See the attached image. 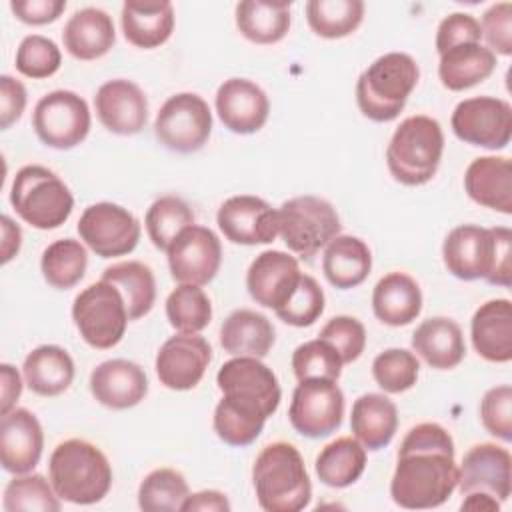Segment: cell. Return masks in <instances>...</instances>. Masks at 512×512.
Returning <instances> with one entry per match:
<instances>
[{
    "label": "cell",
    "mask_w": 512,
    "mask_h": 512,
    "mask_svg": "<svg viewBox=\"0 0 512 512\" xmlns=\"http://www.w3.org/2000/svg\"><path fill=\"white\" fill-rule=\"evenodd\" d=\"M464 190L480 206L512 214V162L506 156L474 158L464 172Z\"/></svg>",
    "instance_id": "24"
},
{
    "label": "cell",
    "mask_w": 512,
    "mask_h": 512,
    "mask_svg": "<svg viewBox=\"0 0 512 512\" xmlns=\"http://www.w3.org/2000/svg\"><path fill=\"white\" fill-rule=\"evenodd\" d=\"M76 228L82 242L100 258L130 254L142 234L138 218L114 202H96L84 208Z\"/></svg>",
    "instance_id": "12"
},
{
    "label": "cell",
    "mask_w": 512,
    "mask_h": 512,
    "mask_svg": "<svg viewBox=\"0 0 512 512\" xmlns=\"http://www.w3.org/2000/svg\"><path fill=\"white\" fill-rule=\"evenodd\" d=\"M90 392L106 408L128 410L146 398L148 376L136 362L112 358L92 370Z\"/></svg>",
    "instance_id": "23"
},
{
    "label": "cell",
    "mask_w": 512,
    "mask_h": 512,
    "mask_svg": "<svg viewBox=\"0 0 512 512\" xmlns=\"http://www.w3.org/2000/svg\"><path fill=\"white\" fill-rule=\"evenodd\" d=\"M216 384L222 394H234L258 402L268 416L278 410L282 400L276 374L260 358L234 356L220 366Z\"/></svg>",
    "instance_id": "21"
},
{
    "label": "cell",
    "mask_w": 512,
    "mask_h": 512,
    "mask_svg": "<svg viewBox=\"0 0 512 512\" xmlns=\"http://www.w3.org/2000/svg\"><path fill=\"white\" fill-rule=\"evenodd\" d=\"M316 476L330 488L354 484L366 468V448L354 436H340L316 456Z\"/></svg>",
    "instance_id": "38"
},
{
    "label": "cell",
    "mask_w": 512,
    "mask_h": 512,
    "mask_svg": "<svg viewBox=\"0 0 512 512\" xmlns=\"http://www.w3.org/2000/svg\"><path fill=\"white\" fill-rule=\"evenodd\" d=\"M10 204L32 228L54 230L70 218L74 196L56 172L40 164H28L12 180Z\"/></svg>",
    "instance_id": "6"
},
{
    "label": "cell",
    "mask_w": 512,
    "mask_h": 512,
    "mask_svg": "<svg viewBox=\"0 0 512 512\" xmlns=\"http://www.w3.org/2000/svg\"><path fill=\"white\" fill-rule=\"evenodd\" d=\"M324 304H326V298L320 284L312 276L302 272L292 294L274 312L282 322L296 328H306V326H312L322 316Z\"/></svg>",
    "instance_id": "47"
},
{
    "label": "cell",
    "mask_w": 512,
    "mask_h": 512,
    "mask_svg": "<svg viewBox=\"0 0 512 512\" xmlns=\"http://www.w3.org/2000/svg\"><path fill=\"white\" fill-rule=\"evenodd\" d=\"M300 276L302 272L294 256L282 250H264L246 272V288L256 304L278 310L296 288Z\"/></svg>",
    "instance_id": "20"
},
{
    "label": "cell",
    "mask_w": 512,
    "mask_h": 512,
    "mask_svg": "<svg viewBox=\"0 0 512 512\" xmlns=\"http://www.w3.org/2000/svg\"><path fill=\"white\" fill-rule=\"evenodd\" d=\"M232 506L226 498V494L218 490H200L194 494H188L182 502L180 512H228Z\"/></svg>",
    "instance_id": "57"
},
{
    "label": "cell",
    "mask_w": 512,
    "mask_h": 512,
    "mask_svg": "<svg viewBox=\"0 0 512 512\" xmlns=\"http://www.w3.org/2000/svg\"><path fill=\"white\" fill-rule=\"evenodd\" d=\"M318 338L330 342L336 352L340 354L342 362L344 364H350L354 360H358L366 348V328L364 324L354 318V316H346V314H340V316H334L330 318Z\"/></svg>",
    "instance_id": "50"
},
{
    "label": "cell",
    "mask_w": 512,
    "mask_h": 512,
    "mask_svg": "<svg viewBox=\"0 0 512 512\" xmlns=\"http://www.w3.org/2000/svg\"><path fill=\"white\" fill-rule=\"evenodd\" d=\"M374 316L388 326H406L422 312L418 282L406 272L382 276L372 290Z\"/></svg>",
    "instance_id": "29"
},
{
    "label": "cell",
    "mask_w": 512,
    "mask_h": 512,
    "mask_svg": "<svg viewBox=\"0 0 512 512\" xmlns=\"http://www.w3.org/2000/svg\"><path fill=\"white\" fill-rule=\"evenodd\" d=\"M62 40L66 52L76 60H98L106 56L116 42L112 16L94 6L80 8L64 24Z\"/></svg>",
    "instance_id": "27"
},
{
    "label": "cell",
    "mask_w": 512,
    "mask_h": 512,
    "mask_svg": "<svg viewBox=\"0 0 512 512\" xmlns=\"http://www.w3.org/2000/svg\"><path fill=\"white\" fill-rule=\"evenodd\" d=\"M412 348L428 366L436 370L456 368L466 354L462 328L458 322L446 316L422 320L412 334Z\"/></svg>",
    "instance_id": "28"
},
{
    "label": "cell",
    "mask_w": 512,
    "mask_h": 512,
    "mask_svg": "<svg viewBox=\"0 0 512 512\" xmlns=\"http://www.w3.org/2000/svg\"><path fill=\"white\" fill-rule=\"evenodd\" d=\"M496 68V54L480 44H458L440 54L438 76L444 88L452 92L468 90L484 82Z\"/></svg>",
    "instance_id": "34"
},
{
    "label": "cell",
    "mask_w": 512,
    "mask_h": 512,
    "mask_svg": "<svg viewBox=\"0 0 512 512\" xmlns=\"http://www.w3.org/2000/svg\"><path fill=\"white\" fill-rule=\"evenodd\" d=\"M458 486L454 440L436 422L412 426L400 448L390 482L394 504L406 510L442 506Z\"/></svg>",
    "instance_id": "1"
},
{
    "label": "cell",
    "mask_w": 512,
    "mask_h": 512,
    "mask_svg": "<svg viewBox=\"0 0 512 512\" xmlns=\"http://www.w3.org/2000/svg\"><path fill=\"white\" fill-rule=\"evenodd\" d=\"M210 360L212 348L206 338L180 332L160 346L154 366L162 386L182 392L200 384Z\"/></svg>",
    "instance_id": "16"
},
{
    "label": "cell",
    "mask_w": 512,
    "mask_h": 512,
    "mask_svg": "<svg viewBox=\"0 0 512 512\" xmlns=\"http://www.w3.org/2000/svg\"><path fill=\"white\" fill-rule=\"evenodd\" d=\"M340 230L342 224L336 208L320 196H296L278 208V234L288 250L302 260H312Z\"/></svg>",
    "instance_id": "7"
},
{
    "label": "cell",
    "mask_w": 512,
    "mask_h": 512,
    "mask_svg": "<svg viewBox=\"0 0 512 512\" xmlns=\"http://www.w3.org/2000/svg\"><path fill=\"white\" fill-rule=\"evenodd\" d=\"M0 226H2V264H8L18 252H20V244H22V230L20 226L10 218V216H2L0 218Z\"/></svg>",
    "instance_id": "59"
},
{
    "label": "cell",
    "mask_w": 512,
    "mask_h": 512,
    "mask_svg": "<svg viewBox=\"0 0 512 512\" xmlns=\"http://www.w3.org/2000/svg\"><path fill=\"white\" fill-rule=\"evenodd\" d=\"M28 102L26 88L20 80L10 74L0 76V128L8 130L14 122L20 120Z\"/></svg>",
    "instance_id": "55"
},
{
    "label": "cell",
    "mask_w": 512,
    "mask_h": 512,
    "mask_svg": "<svg viewBox=\"0 0 512 512\" xmlns=\"http://www.w3.org/2000/svg\"><path fill=\"white\" fill-rule=\"evenodd\" d=\"M188 494L190 488L182 472L156 468L138 486V506L144 512H176Z\"/></svg>",
    "instance_id": "43"
},
{
    "label": "cell",
    "mask_w": 512,
    "mask_h": 512,
    "mask_svg": "<svg viewBox=\"0 0 512 512\" xmlns=\"http://www.w3.org/2000/svg\"><path fill=\"white\" fill-rule=\"evenodd\" d=\"M216 222L224 238L232 244H270L278 236V210L252 194L224 200L218 208Z\"/></svg>",
    "instance_id": "15"
},
{
    "label": "cell",
    "mask_w": 512,
    "mask_h": 512,
    "mask_svg": "<svg viewBox=\"0 0 512 512\" xmlns=\"http://www.w3.org/2000/svg\"><path fill=\"white\" fill-rule=\"evenodd\" d=\"M144 224L152 244L166 252L174 238L194 224V212L178 196H160L150 204Z\"/></svg>",
    "instance_id": "45"
},
{
    "label": "cell",
    "mask_w": 512,
    "mask_h": 512,
    "mask_svg": "<svg viewBox=\"0 0 512 512\" xmlns=\"http://www.w3.org/2000/svg\"><path fill=\"white\" fill-rule=\"evenodd\" d=\"M344 418V394L336 380H298L292 392L288 420L306 438H324L336 432Z\"/></svg>",
    "instance_id": "11"
},
{
    "label": "cell",
    "mask_w": 512,
    "mask_h": 512,
    "mask_svg": "<svg viewBox=\"0 0 512 512\" xmlns=\"http://www.w3.org/2000/svg\"><path fill=\"white\" fill-rule=\"evenodd\" d=\"M212 132V112L208 102L194 92L170 96L158 110L154 134L168 150L190 154L200 150Z\"/></svg>",
    "instance_id": "10"
},
{
    "label": "cell",
    "mask_w": 512,
    "mask_h": 512,
    "mask_svg": "<svg viewBox=\"0 0 512 512\" xmlns=\"http://www.w3.org/2000/svg\"><path fill=\"white\" fill-rule=\"evenodd\" d=\"M216 112L224 128L234 134L258 132L270 114L266 92L248 78H228L218 86Z\"/></svg>",
    "instance_id": "19"
},
{
    "label": "cell",
    "mask_w": 512,
    "mask_h": 512,
    "mask_svg": "<svg viewBox=\"0 0 512 512\" xmlns=\"http://www.w3.org/2000/svg\"><path fill=\"white\" fill-rule=\"evenodd\" d=\"M72 320L82 340L96 348H114L130 322L122 292L106 280L86 286L72 304Z\"/></svg>",
    "instance_id": "8"
},
{
    "label": "cell",
    "mask_w": 512,
    "mask_h": 512,
    "mask_svg": "<svg viewBox=\"0 0 512 512\" xmlns=\"http://www.w3.org/2000/svg\"><path fill=\"white\" fill-rule=\"evenodd\" d=\"M2 506L6 512H58L60 496L42 474H14L4 488Z\"/></svg>",
    "instance_id": "44"
},
{
    "label": "cell",
    "mask_w": 512,
    "mask_h": 512,
    "mask_svg": "<svg viewBox=\"0 0 512 512\" xmlns=\"http://www.w3.org/2000/svg\"><path fill=\"white\" fill-rule=\"evenodd\" d=\"M102 280L112 282L122 292L130 320H138L152 310L156 302V280L144 262H116L104 268Z\"/></svg>",
    "instance_id": "39"
},
{
    "label": "cell",
    "mask_w": 512,
    "mask_h": 512,
    "mask_svg": "<svg viewBox=\"0 0 512 512\" xmlns=\"http://www.w3.org/2000/svg\"><path fill=\"white\" fill-rule=\"evenodd\" d=\"M482 38H486L488 48L494 54L510 56L512 54V4L498 2L492 4L482 14Z\"/></svg>",
    "instance_id": "52"
},
{
    "label": "cell",
    "mask_w": 512,
    "mask_h": 512,
    "mask_svg": "<svg viewBox=\"0 0 512 512\" xmlns=\"http://www.w3.org/2000/svg\"><path fill=\"white\" fill-rule=\"evenodd\" d=\"M350 430L366 450L388 446L398 430L396 404L378 392L358 396L352 404Z\"/></svg>",
    "instance_id": "31"
},
{
    "label": "cell",
    "mask_w": 512,
    "mask_h": 512,
    "mask_svg": "<svg viewBox=\"0 0 512 512\" xmlns=\"http://www.w3.org/2000/svg\"><path fill=\"white\" fill-rule=\"evenodd\" d=\"M418 372L420 362L416 354L406 348H388L372 362L374 382L388 394L410 390L418 380Z\"/></svg>",
    "instance_id": "46"
},
{
    "label": "cell",
    "mask_w": 512,
    "mask_h": 512,
    "mask_svg": "<svg viewBox=\"0 0 512 512\" xmlns=\"http://www.w3.org/2000/svg\"><path fill=\"white\" fill-rule=\"evenodd\" d=\"M482 40L480 22L466 12L448 14L436 30V52L438 56L458 44H470Z\"/></svg>",
    "instance_id": "54"
},
{
    "label": "cell",
    "mask_w": 512,
    "mask_h": 512,
    "mask_svg": "<svg viewBox=\"0 0 512 512\" xmlns=\"http://www.w3.org/2000/svg\"><path fill=\"white\" fill-rule=\"evenodd\" d=\"M26 386L38 396H58L74 380L72 356L56 344H42L28 352L22 364Z\"/></svg>",
    "instance_id": "35"
},
{
    "label": "cell",
    "mask_w": 512,
    "mask_h": 512,
    "mask_svg": "<svg viewBox=\"0 0 512 512\" xmlns=\"http://www.w3.org/2000/svg\"><path fill=\"white\" fill-rule=\"evenodd\" d=\"M372 270V254L358 236L338 234L324 246L322 272L326 280L338 290L360 286Z\"/></svg>",
    "instance_id": "33"
},
{
    "label": "cell",
    "mask_w": 512,
    "mask_h": 512,
    "mask_svg": "<svg viewBox=\"0 0 512 512\" xmlns=\"http://www.w3.org/2000/svg\"><path fill=\"white\" fill-rule=\"evenodd\" d=\"M480 420L488 434L512 440V388L508 384L490 388L480 400Z\"/></svg>",
    "instance_id": "51"
},
{
    "label": "cell",
    "mask_w": 512,
    "mask_h": 512,
    "mask_svg": "<svg viewBox=\"0 0 512 512\" xmlns=\"http://www.w3.org/2000/svg\"><path fill=\"white\" fill-rule=\"evenodd\" d=\"M266 418L268 414L258 402L234 394H222L214 408L212 426L224 444L248 446L260 436Z\"/></svg>",
    "instance_id": "36"
},
{
    "label": "cell",
    "mask_w": 512,
    "mask_h": 512,
    "mask_svg": "<svg viewBox=\"0 0 512 512\" xmlns=\"http://www.w3.org/2000/svg\"><path fill=\"white\" fill-rule=\"evenodd\" d=\"M252 484L266 512H298L310 504L312 484L302 454L290 442L266 444L254 460Z\"/></svg>",
    "instance_id": "2"
},
{
    "label": "cell",
    "mask_w": 512,
    "mask_h": 512,
    "mask_svg": "<svg viewBox=\"0 0 512 512\" xmlns=\"http://www.w3.org/2000/svg\"><path fill=\"white\" fill-rule=\"evenodd\" d=\"M342 358L336 352V348L322 340H308L292 352V370L298 380L306 378H328L338 380L342 374Z\"/></svg>",
    "instance_id": "48"
},
{
    "label": "cell",
    "mask_w": 512,
    "mask_h": 512,
    "mask_svg": "<svg viewBox=\"0 0 512 512\" xmlns=\"http://www.w3.org/2000/svg\"><path fill=\"white\" fill-rule=\"evenodd\" d=\"M462 494L488 492L500 502L512 492V456L508 448L482 442L472 446L458 466V486Z\"/></svg>",
    "instance_id": "17"
},
{
    "label": "cell",
    "mask_w": 512,
    "mask_h": 512,
    "mask_svg": "<svg viewBox=\"0 0 512 512\" xmlns=\"http://www.w3.org/2000/svg\"><path fill=\"white\" fill-rule=\"evenodd\" d=\"M490 232V266L486 282L502 288L512 284V230L506 226L488 228Z\"/></svg>",
    "instance_id": "53"
},
{
    "label": "cell",
    "mask_w": 512,
    "mask_h": 512,
    "mask_svg": "<svg viewBox=\"0 0 512 512\" xmlns=\"http://www.w3.org/2000/svg\"><path fill=\"white\" fill-rule=\"evenodd\" d=\"M94 108L100 124L112 134L132 136L146 128L148 100L142 88L126 78L104 82L94 96Z\"/></svg>",
    "instance_id": "18"
},
{
    "label": "cell",
    "mask_w": 512,
    "mask_h": 512,
    "mask_svg": "<svg viewBox=\"0 0 512 512\" xmlns=\"http://www.w3.org/2000/svg\"><path fill=\"white\" fill-rule=\"evenodd\" d=\"M444 152V132L436 118L408 116L394 130L386 148V166L396 182L422 186L430 182Z\"/></svg>",
    "instance_id": "5"
},
{
    "label": "cell",
    "mask_w": 512,
    "mask_h": 512,
    "mask_svg": "<svg viewBox=\"0 0 512 512\" xmlns=\"http://www.w3.org/2000/svg\"><path fill=\"white\" fill-rule=\"evenodd\" d=\"M462 496H464V500L460 504V510H470V512H498L500 510V500L488 492H468Z\"/></svg>",
    "instance_id": "60"
},
{
    "label": "cell",
    "mask_w": 512,
    "mask_h": 512,
    "mask_svg": "<svg viewBox=\"0 0 512 512\" xmlns=\"http://www.w3.org/2000/svg\"><path fill=\"white\" fill-rule=\"evenodd\" d=\"M48 480L60 500L88 506L100 502L110 492L112 466L96 444L70 438L52 450Z\"/></svg>",
    "instance_id": "3"
},
{
    "label": "cell",
    "mask_w": 512,
    "mask_h": 512,
    "mask_svg": "<svg viewBox=\"0 0 512 512\" xmlns=\"http://www.w3.org/2000/svg\"><path fill=\"white\" fill-rule=\"evenodd\" d=\"M120 24L124 38L144 50L162 46L174 30V6L166 0L158 2H124Z\"/></svg>",
    "instance_id": "32"
},
{
    "label": "cell",
    "mask_w": 512,
    "mask_h": 512,
    "mask_svg": "<svg viewBox=\"0 0 512 512\" xmlns=\"http://www.w3.org/2000/svg\"><path fill=\"white\" fill-rule=\"evenodd\" d=\"M450 124L458 140L486 150H500L512 138V106L496 96L466 98L456 104Z\"/></svg>",
    "instance_id": "13"
},
{
    "label": "cell",
    "mask_w": 512,
    "mask_h": 512,
    "mask_svg": "<svg viewBox=\"0 0 512 512\" xmlns=\"http://www.w3.org/2000/svg\"><path fill=\"white\" fill-rule=\"evenodd\" d=\"M442 260L448 272L460 280H484L490 266L488 228L476 224L452 228L442 244Z\"/></svg>",
    "instance_id": "25"
},
{
    "label": "cell",
    "mask_w": 512,
    "mask_h": 512,
    "mask_svg": "<svg viewBox=\"0 0 512 512\" xmlns=\"http://www.w3.org/2000/svg\"><path fill=\"white\" fill-rule=\"evenodd\" d=\"M166 318L182 334H198L212 320V304L206 292L194 284H178L166 298Z\"/></svg>",
    "instance_id": "42"
},
{
    "label": "cell",
    "mask_w": 512,
    "mask_h": 512,
    "mask_svg": "<svg viewBox=\"0 0 512 512\" xmlns=\"http://www.w3.org/2000/svg\"><path fill=\"white\" fill-rule=\"evenodd\" d=\"M472 346L488 362L512 360V304L496 298L480 304L470 324Z\"/></svg>",
    "instance_id": "26"
},
{
    "label": "cell",
    "mask_w": 512,
    "mask_h": 512,
    "mask_svg": "<svg viewBox=\"0 0 512 512\" xmlns=\"http://www.w3.org/2000/svg\"><path fill=\"white\" fill-rule=\"evenodd\" d=\"M276 330L272 322L250 308H240L228 314L220 326V346L230 356L264 358L272 350Z\"/></svg>",
    "instance_id": "30"
},
{
    "label": "cell",
    "mask_w": 512,
    "mask_h": 512,
    "mask_svg": "<svg viewBox=\"0 0 512 512\" xmlns=\"http://www.w3.org/2000/svg\"><path fill=\"white\" fill-rule=\"evenodd\" d=\"M14 64L22 76L42 80L58 72L62 64V54L54 40L40 34H30L18 44Z\"/></svg>",
    "instance_id": "49"
},
{
    "label": "cell",
    "mask_w": 512,
    "mask_h": 512,
    "mask_svg": "<svg viewBox=\"0 0 512 512\" xmlns=\"http://www.w3.org/2000/svg\"><path fill=\"white\" fill-rule=\"evenodd\" d=\"M88 268V254L80 240L60 238L48 244L40 258L44 280L58 290L76 286Z\"/></svg>",
    "instance_id": "40"
},
{
    "label": "cell",
    "mask_w": 512,
    "mask_h": 512,
    "mask_svg": "<svg viewBox=\"0 0 512 512\" xmlns=\"http://www.w3.org/2000/svg\"><path fill=\"white\" fill-rule=\"evenodd\" d=\"M44 432L26 408H12L0 418V462L10 474H28L40 462Z\"/></svg>",
    "instance_id": "22"
},
{
    "label": "cell",
    "mask_w": 512,
    "mask_h": 512,
    "mask_svg": "<svg viewBox=\"0 0 512 512\" xmlns=\"http://www.w3.org/2000/svg\"><path fill=\"white\" fill-rule=\"evenodd\" d=\"M420 68L406 52H388L376 58L356 82L360 112L372 122H392L404 110L416 88Z\"/></svg>",
    "instance_id": "4"
},
{
    "label": "cell",
    "mask_w": 512,
    "mask_h": 512,
    "mask_svg": "<svg viewBox=\"0 0 512 512\" xmlns=\"http://www.w3.org/2000/svg\"><path fill=\"white\" fill-rule=\"evenodd\" d=\"M10 10L24 24L44 26L58 20V16L66 10V2L64 0H12Z\"/></svg>",
    "instance_id": "56"
},
{
    "label": "cell",
    "mask_w": 512,
    "mask_h": 512,
    "mask_svg": "<svg viewBox=\"0 0 512 512\" xmlns=\"http://www.w3.org/2000/svg\"><path fill=\"white\" fill-rule=\"evenodd\" d=\"M290 2L244 0L236 4V26L254 44H276L290 30Z\"/></svg>",
    "instance_id": "37"
},
{
    "label": "cell",
    "mask_w": 512,
    "mask_h": 512,
    "mask_svg": "<svg viewBox=\"0 0 512 512\" xmlns=\"http://www.w3.org/2000/svg\"><path fill=\"white\" fill-rule=\"evenodd\" d=\"M22 394V378L12 364H0V412L6 414L16 408Z\"/></svg>",
    "instance_id": "58"
},
{
    "label": "cell",
    "mask_w": 512,
    "mask_h": 512,
    "mask_svg": "<svg viewBox=\"0 0 512 512\" xmlns=\"http://www.w3.org/2000/svg\"><path fill=\"white\" fill-rule=\"evenodd\" d=\"M170 274L178 284L204 286L214 280L222 264V244L206 228L192 224L184 228L166 250Z\"/></svg>",
    "instance_id": "14"
},
{
    "label": "cell",
    "mask_w": 512,
    "mask_h": 512,
    "mask_svg": "<svg viewBox=\"0 0 512 512\" xmlns=\"http://www.w3.org/2000/svg\"><path fill=\"white\" fill-rule=\"evenodd\" d=\"M364 18L362 0H310L306 2V20L320 38L336 40L358 30Z\"/></svg>",
    "instance_id": "41"
},
{
    "label": "cell",
    "mask_w": 512,
    "mask_h": 512,
    "mask_svg": "<svg viewBox=\"0 0 512 512\" xmlns=\"http://www.w3.org/2000/svg\"><path fill=\"white\" fill-rule=\"evenodd\" d=\"M90 108L72 90L44 94L32 112V128L42 144L56 150H70L82 144L90 132Z\"/></svg>",
    "instance_id": "9"
}]
</instances>
